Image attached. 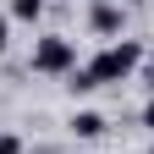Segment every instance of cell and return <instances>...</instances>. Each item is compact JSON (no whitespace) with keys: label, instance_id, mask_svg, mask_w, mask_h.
Returning a JSON list of instances; mask_svg holds the SVG:
<instances>
[{"label":"cell","instance_id":"6da1fadb","mask_svg":"<svg viewBox=\"0 0 154 154\" xmlns=\"http://www.w3.org/2000/svg\"><path fill=\"white\" fill-rule=\"evenodd\" d=\"M138 61H143V50L132 44V38H121V44H105L88 66H77V72L66 77V88H72V94H94V88H105V83H121V77H132V72H138Z\"/></svg>","mask_w":154,"mask_h":154},{"label":"cell","instance_id":"7a4b0ae2","mask_svg":"<svg viewBox=\"0 0 154 154\" xmlns=\"http://www.w3.org/2000/svg\"><path fill=\"white\" fill-rule=\"evenodd\" d=\"M33 72H44V77H72L77 72V44L66 33H44L33 44Z\"/></svg>","mask_w":154,"mask_h":154},{"label":"cell","instance_id":"3957f363","mask_svg":"<svg viewBox=\"0 0 154 154\" xmlns=\"http://www.w3.org/2000/svg\"><path fill=\"white\" fill-rule=\"evenodd\" d=\"M88 22H94V33H99V38H110L116 28H121V6H110V0H99V6L88 11Z\"/></svg>","mask_w":154,"mask_h":154},{"label":"cell","instance_id":"277c9868","mask_svg":"<svg viewBox=\"0 0 154 154\" xmlns=\"http://www.w3.org/2000/svg\"><path fill=\"white\" fill-rule=\"evenodd\" d=\"M66 127H72V138H99V132H105V116L99 110H77Z\"/></svg>","mask_w":154,"mask_h":154},{"label":"cell","instance_id":"5b68a950","mask_svg":"<svg viewBox=\"0 0 154 154\" xmlns=\"http://www.w3.org/2000/svg\"><path fill=\"white\" fill-rule=\"evenodd\" d=\"M11 17L17 22H38L44 17V0H11Z\"/></svg>","mask_w":154,"mask_h":154},{"label":"cell","instance_id":"8992f818","mask_svg":"<svg viewBox=\"0 0 154 154\" xmlns=\"http://www.w3.org/2000/svg\"><path fill=\"white\" fill-rule=\"evenodd\" d=\"M0 154H22V143H17L11 132H0Z\"/></svg>","mask_w":154,"mask_h":154},{"label":"cell","instance_id":"52a82bcc","mask_svg":"<svg viewBox=\"0 0 154 154\" xmlns=\"http://www.w3.org/2000/svg\"><path fill=\"white\" fill-rule=\"evenodd\" d=\"M6 38H11V22L0 17V55H6Z\"/></svg>","mask_w":154,"mask_h":154},{"label":"cell","instance_id":"ba28073f","mask_svg":"<svg viewBox=\"0 0 154 154\" xmlns=\"http://www.w3.org/2000/svg\"><path fill=\"white\" fill-rule=\"evenodd\" d=\"M143 127H154V99H149V110H143Z\"/></svg>","mask_w":154,"mask_h":154},{"label":"cell","instance_id":"9c48e42d","mask_svg":"<svg viewBox=\"0 0 154 154\" xmlns=\"http://www.w3.org/2000/svg\"><path fill=\"white\" fill-rule=\"evenodd\" d=\"M127 6H138V0H127Z\"/></svg>","mask_w":154,"mask_h":154},{"label":"cell","instance_id":"30bf717a","mask_svg":"<svg viewBox=\"0 0 154 154\" xmlns=\"http://www.w3.org/2000/svg\"><path fill=\"white\" fill-rule=\"evenodd\" d=\"M149 154H154V149H149Z\"/></svg>","mask_w":154,"mask_h":154}]
</instances>
